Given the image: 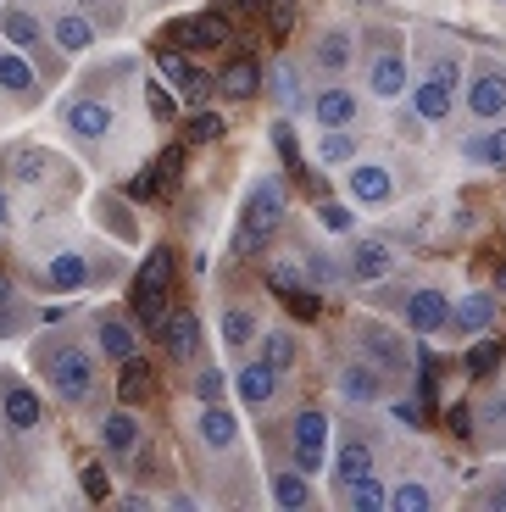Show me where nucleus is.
I'll list each match as a JSON object with an SVG mask.
<instances>
[{
	"label": "nucleus",
	"mask_w": 506,
	"mask_h": 512,
	"mask_svg": "<svg viewBox=\"0 0 506 512\" xmlns=\"http://www.w3.org/2000/svg\"><path fill=\"white\" fill-rule=\"evenodd\" d=\"M340 507H356V512H384L390 507V490L379 485V474H362V479H351V485H340Z\"/></svg>",
	"instance_id": "40"
},
{
	"label": "nucleus",
	"mask_w": 506,
	"mask_h": 512,
	"mask_svg": "<svg viewBox=\"0 0 506 512\" xmlns=\"http://www.w3.org/2000/svg\"><path fill=\"white\" fill-rule=\"evenodd\" d=\"M190 435L201 451H234L240 446V418H234L223 401H201L195 418H190Z\"/></svg>",
	"instance_id": "20"
},
{
	"label": "nucleus",
	"mask_w": 506,
	"mask_h": 512,
	"mask_svg": "<svg viewBox=\"0 0 506 512\" xmlns=\"http://www.w3.org/2000/svg\"><path fill=\"white\" fill-rule=\"evenodd\" d=\"M0 173L23 190H45L51 179H62V156L45 145H12V151H0Z\"/></svg>",
	"instance_id": "14"
},
{
	"label": "nucleus",
	"mask_w": 506,
	"mask_h": 512,
	"mask_svg": "<svg viewBox=\"0 0 506 512\" xmlns=\"http://www.w3.org/2000/svg\"><path fill=\"white\" fill-rule=\"evenodd\" d=\"M34 90H39V73L28 67V56L0 51V95H12V101H28Z\"/></svg>",
	"instance_id": "39"
},
{
	"label": "nucleus",
	"mask_w": 506,
	"mask_h": 512,
	"mask_svg": "<svg viewBox=\"0 0 506 512\" xmlns=\"http://www.w3.org/2000/svg\"><path fill=\"white\" fill-rule=\"evenodd\" d=\"M356 51H362V28L356 23H323L306 45V67L317 78H345L356 73Z\"/></svg>",
	"instance_id": "6"
},
{
	"label": "nucleus",
	"mask_w": 506,
	"mask_h": 512,
	"mask_svg": "<svg viewBox=\"0 0 506 512\" xmlns=\"http://www.w3.org/2000/svg\"><path fill=\"white\" fill-rule=\"evenodd\" d=\"M501 340H495V334L490 329H484V334H473V351H468V373H473V379H484V373H490L495 368V362H501Z\"/></svg>",
	"instance_id": "45"
},
{
	"label": "nucleus",
	"mask_w": 506,
	"mask_h": 512,
	"mask_svg": "<svg viewBox=\"0 0 506 512\" xmlns=\"http://www.w3.org/2000/svg\"><path fill=\"white\" fill-rule=\"evenodd\" d=\"M401 323L412 334H445V323H451V295L440 284H412L401 295Z\"/></svg>",
	"instance_id": "18"
},
{
	"label": "nucleus",
	"mask_w": 506,
	"mask_h": 512,
	"mask_svg": "<svg viewBox=\"0 0 506 512\" xmlns=\"http://www.w3.org/2000/svg\"><path fill=\"white\" fill-rule=\"evenodd\" d=\"M301 273H306L312 290H340L345 284V268L334 262V251H323V245H312V251L301 256Z\"/></svg>",
	"instance_id": "41"
},
{
	"label": "nucleus",
	"mask_w": 506,
	"mask_h": 512,
	"mask_svg": "<svg viewBox=\"0 0 506 512\" xmlns=\"http://www.w3.org/2000/svg\"><path fill=\"white\" fill-rule=\"evenodd\" d=\"M73 6H78V12H89L95 23H117V12H123L117 0H73Z\"/></svg>",
	"instance_id": "50"
},
{
	"label": "nucleus",
	"mask_w": 506,
	"mask_h": 512,
	"mask_svg": "<svg viewBox=\"0 0 506 512\" xmlns=\"http://www.w3.org/2000/svg\"><path fill=\"white\" fill-rule=\"evenodd\" d=\"M317 223H323L329 234H356V212H351V206H340V201L317 206Z\"/></svg>",
	"instance_id": "46"
},
{
	"label": "nucleus",
	"mask_w": 506,
	"mask_h": 512,
	"mask_svg": "<svg viewBox=\"0 0 506 512\" xmlns=\"http://www.w3.org/2000/svg\"><path fill=\"white\" fill-rule=\"evenodd\" d=\"M45 407H39L34 384H23L12 368H0V429H12V435H34Z\"/></svg>",
	"instance_id": "16"
},
{
	"label": "nucleus",
	"mask_w": 506,
	"mask_h": 512,
	"mask_svg": "<svg viewBox=\"0 0 506 512\" xmlns=\"http://www.w3.org/2000/svg\"><path fill=\"white\" fill-rule=\"evenodd\" d=\"M45 34H51V45L62 56H84L89 45H95V34H101V23H95L89 12H78L73 0H67V6H56V12L45 17Z\"/></svg>",
	"instance_id": "19"
},
{
	"label": "nucleus",
	"mask_w": 506,
	"mask_h": 512,
	"mask_svg": "<svg viewBox=\"0 0 506 512\" xmlns=\"http://www.w3.org/2000/svg\"><path fill=\"white\" fill-rule=\"evenodd\" d=\"M167 284H173V251L156 245V251L145 256V268L134 273V318H140V323H162Z\"/></svg>",
	"instance_id": "12"
},
{
	"label": "nucleus",
	"mask_w": 506,
	"mask_h": 512,
	"mask_svg": "<svg viewBox=\"0 0 506 512\" xmlns=\"http://www.w3.org/2000/svg\"><path fill=\"white\" fill-rule=\"evenodd\" d=\"M267 496H273V507H284V512H301V507H312L317 501V490H312V474H301V468H273L267 474Z\"/></svg>",
	"instance_id": "28"
},
{
	"label": "nucleus",
	"mask_w": 506,
	"mask_h": 512,
	"mask_svg": "<svg viewBox=\"0 0 506 512\" xmlns=\"http://www.w3.org/2000/svg\"><path fill=\"white\" fill-rule=\"evenodd\" d=\"M373 462H379L373 440H367V435H345L340 451H334V485H351V479L373 474Z\"/></svg>",
	"instance_id": "31"
},
{
	"label": "nucleus",
	"mask_w": 506,
	"mask_h": 512,
	"mask_svg": "<svg viewBox=\"0 0 506 512\" xmlns=\"http://www.w3.org/2000/svg\"><path fill=\"white\" fill-rule=\"evenodd\" d=\"M223 134V112H195L190 117V145H212Z\"/></svg>",
	"instance_id": "47"
},
{
	"label": "nucleus",
	"mask_w": 506,
	"mask_h": 512,
	"mask_svg": "<svg viewBox=\"0 0 506 512\" xmlns=\"http://www.w3.org/2000/svg\"><path fill=\"white\" fill-rule=\"evenodd\" d=\"M267 23H273V34H290V23H295V6H290V0H273V17H267Z\"/></svg>",
	"instance_id": "56"
},
{
	"label": "nucleus",
	"mask_w": 506,
	"mask_h": 512,
	"mask_svg": "<svg viewBox=\"0 0 506 512\" xmlns=\"http://www.w3.org/2000/svg\"><path fill=\"white\" fill-rule=\"evenodd\" d=\"M390 418L406 423V429H423V407H418L412 396H406V401H390Z\"/></svg>",
	"instance_id": "51"
},
{
	"label": "nucleus",
	"mask_w": 506,
	"mask_h": 512,
	"mask_svg": "<svg viewBox=\"0 0 506 512\" xmlns=\"http://www.w3.org/2000/svg\"><path fill=\"white\" fill-rule=\"evenodd\" d=\"M217 329H223V346L228 351H245L262 334V318H256L245 301H223V318H217Z\"/></svg>",
	"instance_id": "36"
},
{
	"label": "nucleus",
	"mask_w": 506,
	"mask_h": 512,
	"mask_svg": "<svg viewBox=\"0 0 506 512\" xmlns=\"http://www.w3.org/2000/svg\"><path fill=\"white\" fill-rule=\"evenodd\" d=\"M12 307H17V290H12V279L0 273V329H17V323H23Z\"/></svg>",
	"instance_id": "49"
},
{
	"label": "nucleus",
	"mask_w": 506,
	"mask_h": 512,
	"mask_svg": "<svg viewBox=\"0 0 506 512\" xmlns=\"http://www.w3.org/2000/svg\"><path fill=\"white\" fill-rule=\"evenodd\" d=\"M362 73H367V95L373 101H401L406 90H412V56H406V39L395 34V28H367L362 39Z\"/></svg>",
	"instance_id": "2"
},
{
	"label": "nucleus",
	"mask_w": 506,
	"mask_h": 512,
	"mask_svg": "<svg viewBox=\"0 0 506 512\" xmlns=\"http://www.w3.org/2000/svg\"><path fill=\"white\" fill-rule=\"evenodd\" d=\"M356 156H362V145H356L351 128H323V140L312 145V162L329 167V173H334V167H351Z\"/></svg>",
	"instance_id": "37"
},
{
	"label": "nucleus",
	"mask_w": 506,
	"mask_h": 512,
	"mask_svg": "<svg viewBox=\"0 0 506 512\" xmlns=\"http://www.w3.org/2000/svg\"><path fill=\"white\" fill-rule=\"evenodd\" d=\"M340 268H345V284H384L395 268H401V256H395L390 240H351L340 251Z\"/></svg>",
	"instance_id": "13"
},
{
	"label": "nucleus",
	"mask_w": 506,
	"mask_h": 512,
	"mask_svg": "<svg viewBox=\"0 0 506 512\" xmlns=\"http://www.w3.org/2000/svg\"><path fill=\"white\" fill-rule=\"evenodd\" d=\"M334 390H340L345 407H379V401L390 396V373L373 368L367 357H351V362H340V373H334Z\"/></svg>",
	"instance_id": "15"
},
{
	"label": "nucleus",
	"mask_w": 506,
	"mask_h": 512,
	"mask_svg": "<svg viewBox=\"0 0 506 512\" xmlns=\"http://www.w3.org/2000/svg\"><path fill=\"white\" fill-rule=\"evenodd\" d=\"M0 34H6V45H17V51H34L39 39H45V23L28 12L23 0H0Z\"/></svg>",
	"instance_id": "29"
},
{
	"label": "nucleus",
	"mask_w": 506,
	"mask_h": 512,
	"mask_svg": "<svg viewBox=\"0 0 506 512\" xmlns=\"http://www.w3.org/2000/svg\"><path fill=\"white\" fill-rule=\"evenodd\" d=\"M412 112H418L423 128H445L456 117V90H445V84H423V78H412Z\"/></svg>",
	"instance_id": "27"
},
{
	"label": "nucleus",
	"mask_w": 506,
	"mask_h": 512,
	"mask_svg": "<svg viewBox=\"0 0 506 512\" xmlns=\"http://www.w3.org/2000/svg\"><path fill=\"white\" fill-rule=\"evenodd\" d=\"M234 390H240V401L245 407H256V412H267L273 401H279V390H284V373L273 368V362H262V357H251L240 373H234Z\"/></svg>",
	"instance_id": "22"
},
{
	"label": "nucleus",
	"mask_w": 506,
	"mask_h": 512,
	"mask_svg": "<svg viewBox=\"0 0 506 512\" xmlns=\"http://www.w3.org/2000/svg\"><path fill=\"white\" fill-rule=\"evenodd\" d=\"M145 106H151V117H173V95H167L162 84H151V90H145Z\"/></svg>",
	"instance_id": "55"
},
{
	"label": "nucleus",
	"mask_w": 506,
	"mask_h": 512,
	"mask_svg": "<svg viewBox=\"0 0 506 512\" xmlns=\"http://www.w3.org/2000/svg\"><path fill=\"white\" fill-rule=\"evenodd\" d=\"M495 295H501V301H506V268L495 273Z\"/></svg>",
	"instance_id": "58"
},
{
	"label": "nucleus",
	"mask_w": 506,
	"mask_h": 512,
	"mask_svg": "<svg viewBox=\"0 0 506 512\" xmlns=\"http://www.w3.org/2000/svg\"><path fill=\"white\" fill-rule=\"evenodd\" d=\"M273 145H279L284 162H301V151H295V128H290V123H273Z\"/></svg>",
	"instance_id": "54"
},
{
	"label": "nucleus",
	"mask_w": 506,
	"mask_h": 512,
	"mask_svg": "<svg viewBox=\"0 0 506 512\" xmlns=\"http://www.w3.org/2000/svg\"><path fill=\"white\" fill-rule=\"evenodd\" d=\"M306 112L317 117V128H351L362 117V95L345 84V78H323L312 95H306Z\"/></svg>",
	"instance_id": "17"
},
{
	"label": "nucleus",
	"mask_w": 506,
	"mask_h": 512,
	"mask_svg": "<svg viewBox=\"0 0 506 512\" xmlns=\"http://www.w3.org/2000/svg\"><path fill=\"white\" fill-rule=\"evenodd\" d=\"M351 340H356V351H362L373 368H384L390 379H412L418 373V357H412V340H406L401 329H390V323H379V318H356L351 323Z\"/></svg>",
	"instance_id": "4"
},
{
	"label": "nucleus",
	"mask_w": 506,
	"mask_h": 512,
	"mask_svg": "<svg viewBox=\"0 0 506 512\" xmlns=\"http://www.w3.org/2000/svg\"><path fill=\"white\" fill-rule=\"evenodd\" d=\"M134 346H140V340H134V323H128L123 312H101V318H95V351H101V357L123 362V357H134Z\"/></svg>",
	"instance_id": "30"
},
{
	"label": "nucleus",
	"mask_w": 506,
	"mask_h": 512,
	"mask_svg": "<svg viewBox=\"0 0 506 512\" xmlns=\"http://www.w3.org/2000/svg\"><path fill=\"white\" fill-rule=\"evenodd\" d=\"M473 501H479V507H501L506 512V474H495V485L473 490Z\"/></svg>",
	"instance_id": "53"
},
{
	"label": "nucleus",
	"mask_w": 506,
	"mask_h": 512,
	"mask_svg": "<svg viewBox=\"0 0 506 512\" xmlns=\"http://www.w3.org/2000/svg\"><path fill=\"white\" fill-rule=\"evenodd\" d=\"M468 435L479 440L484 451H506V384H495V390H484L479 401L468 407Z\"/></svg>",
	"instance_id": "21"
},
{
	"label": "nucleus",
	"mask_w": 506,
	"mask_h": 512,
	"mask_svg": "<svg viewBox=\"0 0 506 512\" xmlns=\"http://www.w3.org/2000/svg\"><path fill=\"white\" fill-rule=\"evenodd\" d=\"M256 340H262V351H256V357L273 362L279 373H290V368H295V357H301V346H295V334H290V329H262Z\"/></svg>",
	"instance_id": "42"
},
{
	"label": "nucleus",
	"mask_w": 506,
	"mask_h": 512,
	"mask_svg": "<svg viewBox=\"0 0 506 512\" xmlns=\"http://www.w3.org/2000/svg\"><path fill=\"white\" fill-rule=\"evenodd\" d=\"M228 384H223V368H201L195 373V401H223Z\"/></svg>",
	"instance_id": "48"
},
{
	"label": "nucleus",
	"mask_w": 506,
	"mask_h": 512,
	"mask_svg": "<svg viewBox=\"0 0 506 512\" xmlns=\"http://www.w3.org/2000/svg\"><path fill=\"white\" fill-rule=\"evenodd\" d=\"M462 67H468L462 45H456L451 34H440V28H423L418 34V67H412V73H418L423 84H445V90L462 95Z\"/></svg>",
	"instance_id": "8"
},
{
	"label": "nucleus",
	"mask_w": 506,
	"mask_h": 512,
	"mask_svg": "<svg viewBox=\"0 0 506 512\" xmlns=\"http://www.w3.org/2000/svg\"><path fill=\"white\" fill-rule=\"evenodd\" d=\"M162 351L173 362H195V357H201V318H195L190 307L173 312V318H162Z\"/></svg>",
	"instance_id": "26"
},
{
	"label": "nucleus",
	"mask_w": 506,
	"mask_h": 512,
	"mask_svg": "<svg viewBox=\"0 0 506 512\" xmlns=\"http://www.w3.org/2000/svg\"><path fill=\"white\" fill-rule=\"evenodd\" d=\"M151 390H156V373H151V362H145L140 351L117 362V396H123V407H134V401H145Z\"/></svg>",
	"instance_id": "38"
},
{
	"label": "nucleus",
	"mask_w": 506,
	"mask_h": 512,
	"mask_svg": "<svg viewBox=\"0 0 506 512\" xmlns=\"http://www.w3.org/2000/svg\"><path fill=\"white\" fill-rule=\"evenodd\" d=\"M178 45H190V51H212V45H223L228 39V17L223 12H201V17H184V23H173Z\"/></svg>",
	"instance_id": "35"
},
{
	"label": "nucleus",
	"mask_w": 506,
	"mask_h": 512,
	"mask_svg": "<svg viewBox=\"0 0 506 512\" xmlns=\"http://www.w3.org/2000/svg\"><path fill=\"white\" fill-rule=\"evenodd\" d=\"M62 128L78 145L101 151V145L112 140V128H117V106L106 101V95H73V101L62 106Z\"/></svg>",
	"instance_id": "9"
},
{
	"label": "nucleus",
	"mask_w": 506,
	"mask_h": 512,
	"mask_svg": "<svg viewBox=\"0 0 506 512\" xmlns=\"http://www.w3.org/2000/svg\"><path fill=\"white\" fill-rule=\"evenodd\" d=\"M6 223H12V195L0 190V229H6Z\"/></svg>",
	"instance_id": "57"
},
{
	"label": "nucleus",
	"mask_w": 506,
	"mask_h": 512,
	"mask_svg": "<svg viewBox=\"0 0 506 512\" xmlns=\"http://www.w3.org/2000/svg\"><path fill=\"white\" fill-rule=\"evenodd\" d=\"M284 212H290V190H284V179L262 173V179H251V190H245V218H240V229L256 234V240H267V234L284 223Z\"/></svg>",
	"instance_id": "11"
},
{
	"label": "nucleus",
	"mask_w": 506,
	"mask_h": 512,
	"mask_svg": "<svg viewBox=\"0 0 506 512\" xmlns=\"http://www.w3.org/2000/svg\"><path fill=\"white\" fill-rule=\"evenodd\" d=\"M101 446H106V457H117V462H134L145 451V423L134 418V412H106L101 418Z\"/></svg>",
	"instance_id": "23"
},
{
	"label": "nucleus",
	"mask_w": 506,
	"mask_h": 512,
	"mask_svg": "<svg viewBox=\"0 0 506 512\" xmlns=\"http://www.w3.org/2000/svg\"><path fill=\"white\" fill-rule=\"evenodd\" d=\"M345 195H351L356 212H390L395 195H401V179H395V167L384 156H356L345 167Z\"/></svg>",
	"instance_id": "5"
},
{
	"label": "nucleus",
	"mask_w": 506,
	"mask_h": 512,
	"mask_svg": "<svg viewBox=\"0 0 506 512\" xmlns=\"http://www.w3.org/2000/svg\"><path fill=\"white\" fill-rule=\"evenodd\" d=\"M390 507L395 512H434V507H445V490L429 485L423 474H401L390 490Z\"/></svg>",
	"instance_id": "32"
},
{
	"label": "nucleus",
	"mask_w": 506,
	"mask_h": 512,
	"mask_svg": "<svg viewBox=\"0 0 506 512\" xmlns=\"http://www.w3.org/2000/svg\"><path fill=\"white\" fill-rule=\"evenodd\" d=\"M456 151H462L468 167H490V173H501L506 167V123H479Z\"/></svg>",
	"instance_id": "24"
},
{
	"label": "nucleus",
	"mask_w": 506,
	"mask_h": 512,
	"mask_svg": "<svg viewBox=\"0 0 506 512\" xmlns=\"http://www.w3.org/2000/svg\"><path fill=\"white\" fill-rule=\"evenodd\" d=\"M173 173H178V151H173V156H156V162H151V167H145L140 179L128 184V195H134V201H151V195H156V190H162V184H167V179H173Z\"/></svg>",
	"instance_id": "44"
},
{
	"label": "nucleus",
	"mask_w": 506,
	"mask_h": 512,
	"mask_svg": "<svg viewBox=\"0 0 506 512\" xmlns=\"http://www.w3.org/2000/svg\"><path fill=\"white\" fill-rule=\"evenodd\" d=\"M262 84H273V95H279V106H284V112H301V106H306V90H301V73H295L290 62H279V67H273V73L262 78Z\"/></svg>",
	"instance_id": "43"
},
{
	"label": "nucleus",
	"mask_w": 506,
	"mask_h": 512,
	"mask_svg": "<svg viewBox=\"0 0 506 512\" xmlns=\"http://www.w3.org/2000/svg\"><path fill=\"white\" fill-rule=\"evenodd\" d=\"M39 268V284L45 290H89V284H101L106 268L95 262V251H84V245H56V251L34 256Z\"/></svg>",
	"instance_id": "7"
},
{
	"label": "nucleus",
	"mask_w": 506,
	"mask_h": 512,
	"mask_svg": "<svg viewBox=\"0 0 506 512\" xmlns=\"http://www.w3.org/2000/svg\"><path fill=\"white\" fill-rule=\"evenodd\" d=\"M217 90H223V101H256V95H262V62H256V56L228 62L223 73H217Z\"/></svg>",
	"instance_id": "33"
},
{
	"label": "nucleus",
	"mask_w": 506,
	"mask_h": 512,
	"mask_svg": "<svg viewBox=\"0 0 506 512\" xmlns=\"http://www.w3.org/2000/svg\"><path fill=\"white\" fill-rule=\"evenodd\" d=\"M34 368L51 384L56 401L84 407L95 396V384H101V351L73 340V334H45V340H34Z\"/></svg>",
	"instance_id": "1"
},
{
	"label": "nucleus",
	"mask_w": 506,
	"mask_h": 512,
	"mask_svg": "<svg viewBox=\"0 0 506 512\" xmlns=\"http://www.w3.org/2000/svg\"><path fill=\"white\" fill-rule=\"evenodd\" d=\"M495 312H501V295H495V290H473V295H462V301H451V323H445V329L484 334V329H495Z\"/></svg>",
	"instance_id": "25"
},
{
	"label": "nucleus",
	"mask_w": 506,
	"mask_h": 512,
	"mask_svg": "<svg viewBox=\"0 0 506 512\" xmlns=\"http://www.w3.org/2000/svg\"><path fill=\"white\" fill-rule=\"evenodd\" d=\"M462 112L473 117V123H501L506 117V62L490 51L468 56V67H462Z\"/></svg>",
	"instance_id": "3"
},
{
	"label": "nucleus",
	"mask_w": 506,
	"mask_h": 512,
	"mask_svg": "<svg viewBox=\"0 0 506 512\" xmlns=\"http://www.w3.org/2000/svg\"><path fill=\"white\" fill-rule=\"evenodd\" d=\"M329 412L317 407H301L290 418V462L301 474H323V462H329Z\"/></svg>",
	"instance_id": "10"
},
{
	"label": "nucleus",
	"mask_w": 506,
	"mask_h": 512,
	"mask_svg": "<svg viewBox=\"0 0 506 512\" xmlns=\"http://www.w3.org/2000/svg\"><path fill=\"white\" fill-rule=\"evenodd\" d=\"M156 73L167 78V90H173V95H184V101H201L206 78H201V67H195L190 56H178V51H162V56H156Z\"/></svg>",
	"instance_id": "34"
},
{
	"label": "nucleus",
	"mask_w": 506,
	"mask_h": 512,
	"mask_svg": "<svg viewBox=\"0 0 506 512\" xmlns=\"http://www.w3.org/2000/svg\"><path fill=\"white\" fill-rule=\"evenodd\" d=\"M84 496L89 501H106V468H101V462H84Z\"/></svg>",
	"instance_id": "52"
}]
</instances>
